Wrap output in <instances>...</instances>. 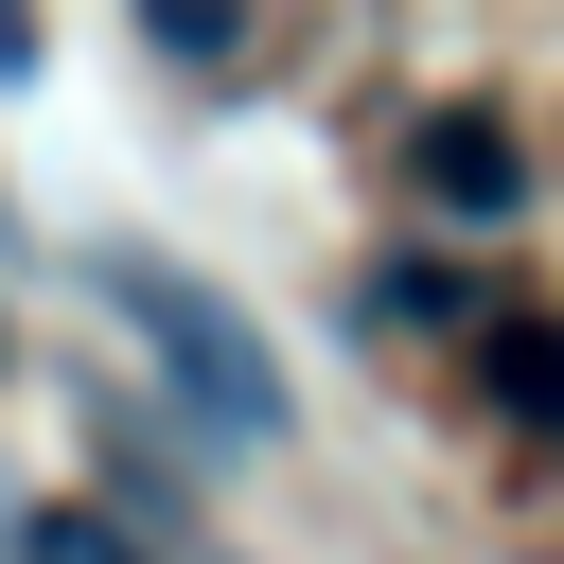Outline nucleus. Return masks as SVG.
Listing matches in <instances>:
<instances>
[{"instance_id":"obj_1","label":"nucleus","mask_w":564,"mask_h":564,"mask_svg":"<svg viewBox=\"0 0 564 564\" xmlns=\"http://www.w3.org/2000/svg\"><path fill=\"white\" fill-rule=\"evenodd\" d=\"M88 282L141 317V352L176 370V405L194 423H229V441H282V370H264V335L194 282V264H159V247H88Z\"/></svg>"},{"instance_id":"obj_3","label":"nucleus","mask_w":564,"mask_h":564,"mask_svg":"<svg viewBox=\"0 0 564 564\" xmlns=\"http://www.w3.org/2000/svg\"><path fill=\"white\" fill-rule=\"evenodd\" d=\"M141 35L159 53H229V0H141Z\"/></svg>"},{"instance_id":"obj_2","label":"nucleus","mask_w":564,"mask_h":564,"mask_svg":"<svg viewBox=\"0 0 564 564\" xmlns=\"http://www.w3.org/2000/svg\"><path fill=\"white\" fill-rule=\"evenodd\" d=\"M423 176H441L458 212H511V141H494V123H441V141H423Z\"/></svg>"}]
</instances>
